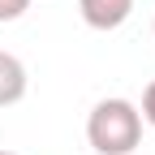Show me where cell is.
<instances>
[{
	"mask_svg": "<svg viewBox=\"0 0 155 155\" xmlns=\"http://www.w3.org/2000/svg\"><path fill=\"white\" fill-rule=\"evenodd\" d=\"M86 142L99 155H134L142 142V116L129 99H99L86 116Z\"/></svg>",
	"mask_w": 155,
	"mask_h": 155,
	"instance_id": "cell-1",
	"label": "cell"
},
{
	"mask_svg": "<svg viewBox=\"0 0 155 155\" xmlns=\"http://www.w3.org/2000/svg\"><path fill=\"white\" fill-rule=\"evenodd\" d=\"M78 13L91 30H116L129 22L134 0H78Z\"/></svg>",
	"mask_w": 155,
	"mask_h": 155,
	"instance_id": "cell-2",
	"label": "cell"
},
{
	"mask_svg": "<svg viewBox=\"0 0 155 155\" xmlns=\"http://www.w3.org/2000/svg\"><path fill=\"white\" fill-rule=\"evenodd\" d=\"M26 95V65L13 52H0V108L17 104Z\"/></svg>",
	"mask_w": 155,
	"mask_h": 155,
	"instance_id": "cell-3",
	"label": "cell"
},
{
	"mask_svg": "<svg viewBox=\"0 0 155 155\" xmlns=\"http://www.w3.org/2000/svg\"><path fill=\"white\" fill-rule=\"evenodd\" d=\"M30 9V0H0V22H17Z\"/></svg>",
	"mask_w": 155,
	"mask_h": 155,
	"instance_id": "cell-4",
	"label": "cell"
},
{
	"mask_svg": "<svg viewBox=\"0 0 155 155\" xmlns=\"http://www.w3.org/2000/svg\"><path fill=\"white\" fill-rule=\"evenodd\" d=\"M138 116H142V121H147V125L155 129V82H151V86L142 91V108H138Z\"/></svg>",
	"mask_w": 155,
	"mask_h": 155,
	"instance_id": "cell-5",
	"label": "cell"
},
{
	"mask_svg": "<svg viewBox=\"0 0 155 155\" xmlns=\"http://www.w3.org/2000/svg\"><path fill=\"white\" fill-rule=\"evenodd\" d=\"M0 155H17V151H0Z\"/></svg>",
	"mask_w": 155,
	"mask_h": 155,
	"instance_id": "cell-6",
	"label": "cell"
}]
</instances>
